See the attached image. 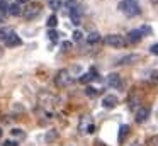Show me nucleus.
<instances>
[{
	"label": "nucleus",
	"mask_w": 158,
	"mask_h": 146,
	"mask_svg": "<svg viewBox=\"0 0 158 146\" xmlns=\"http://www.w3.org/2000/svg\"><path fill=\"white\" fill-rule=\"evenodd\" d=\"M119 9L123 10L127 17H134V15H138V14L141 12L139 5L136 3V0H123V2L119 3Z\"/></svg>",
	"instance_id": "obj_1"
},
{
	"label": "nucleus",
	"mask_w": 158,
	"mask_h": 146,
	"mask_svg": "<svg viewBox=\"0 0 158 146\" xmlns=\"http://www.w3.org/2000/svg\"><path fill=\"white\" fill-rule=\"evenodd\" d=\"M41 9L43 7L39 5V3H27V5H26V10L22 12V15H24L26 20H32L34 17H38L39 14H41Z\"/></svg>",
	"instance_id": "obj_2"
},
{
	"label": "nucleus",
	"mask_w": 158,
	"mask_h": 146,
	"mask_svg": "<svg viewBox=\"0 0 158 146\" xmlns=\"http://www.w3.org/2000/svg\"><path fill=\"white\" fill-rule=\"evenodd\" d=\"M104 43L107 46H112V48H124L126 46V39L119 34H109V36L104 37Z\"/></svg>",
	"instance_id": "obj_3"
},
{
	"label": "nucleus",
	"mask_w": 158,
	"mask_h": 146,
	"mask_svg": "<svg viewBox=\"0 0 158 146\" xmlns=\"http://www.w3.org/2000/svg\"><path fill=\"white\" fill-rule=\"evenodd\" d=\"M72 81L73 80H72V77H70V73L66 70H60L58 73H56V77H55V83H56V87H60V88L70 85Z\"/></svg>",
	"instance_id": "obj_4"
},
{
	"label": "nucleus",
	"mask_w": 158,
	"mask_h": 146,
	"mask_svg": "<svg viewBox=\"0 0 158 146\" xmlns=\"http://www.w3.org/2000/svg\"><path fill=\"white\" fill-rule=\"evenodd\" d=\"M107 85H109V87H114V88H121V85H123V81H121V77H119L117 73L107 75Z\"/></svg>",
	"instance_id": "obj_5"
},
{
	"label": "nucleus",
	"mask_w": 158,
	"mask_h": 146,
	"mask_svg": "<svg viewBox=\"0 0 158 146\" xmlns=\"http://www.w3.org/2000/svg\"><path fill=\"white\" fill-rule=\"evenodd\" d=\"M117 104H119V100H117L116 95H106V97L102 98V105L106 109H114Z\"/></svg>",
	"instance_id": "obj_6"
},
{
	"label": "nucleus",
	"mask_w": 158,
	"mask_h": 146,
	"mask_svg": "<svg viewBox=\"0 0 158 146\" xmlns=\"http://www.w3.org/2000/svg\"><path fill=\"white\" fill-rule=\"evenodd\" d=\"M150 117V109L148 107H139L136 112V122H144Z\"/></svg>",
	"instance_id": "obj_7"
},
{
	"label": "nucleus",
	"mask_w": 158,
	"mask_h": 146,
	"mask_svg": "<svg viewBox=\"0 0 158 146\" xmlns=\"http://www.w3.org/2000/svg\"><path fill=\"white\" fill-rule=\"evenodd\" d=\"M19 44H21V37L15 32H12L10 36L5 39V46H9V48H15V46H19Z\"/></svg>",
	"instance_id": "obj_8"
},
{
	"label": "nucleus",
	"mask_w": 158,
	"mask_h": 146,
	"mask_svg": "<svg viewBox=\"0 0 158 146\" xmlns=\"http://www.w3.org/2000/svg\"><path fill=\"white\" fill-rule=\"evenodd\" d=\"M141 37H143V34H141L139 29L129 31V34H127V41H129V43H133V44H134V43H139Z\"/></svg>",
	"instance_id": "obj_9"
},
{
	"label": "nucleus",
	"mask_w": 158,
	"mask_h": 146,
	"mask_svg": "<svg viewBox=\"0 0 158 146\" xmlns=\"http://www.w3.org/2000/svg\"><path fill=\"white\" fill-rule=\"evenodd\" d=\"M138 60H139V54H127V56L121 58L117 65H131V63H134V61H138Z\"/></svg>",
	"instance_id": "obj_10"
},
{
	"label": "nucleus",
	"mask_w": 158,
	"mask_h": 146,
	"mask_svg": "<svg viewBox=\"0 0 158 146\" xmlns=\"http://www.w3.org/2000/svg\"><path fill=\"white\" fill-rule=\"evenodd\" d=\"M94 78H97V71L95 70H90L89 73L82 75V77L78 78V81H80V83H89L90 80H94Z\"/></svg>",
	"instance_id": "obj_11"
},
{
	"label": "nucleus",
	"mask_w": 158,
	"mask_h": 146,
	"mask_svg": "<svg viewBox=\"0 0 158 146\" xmlns=\"http://www.w3.org/2000/svg\"><path fill=\"white\" fill-rule=\"evenodd\" d=\"M7 12L10 14V15L17 17V15H21V14H22V10H21V5H19V3H12V5H9Z\"/></svg>",
	"instance_id": "obj_12"
},
{
	"label": "nucleus",
	"mask_w": 158,
	"mask_h": 146,
	"mask_svg": "<svg viewBox=\"0 0 158 146\" xmlns=\"http://www.w3.org/2000/svg\"><path fill=\"white\" fill-rule=\"evenodd\" d=\"M87 41H89V44H95L100 41V34L99 32H90L89 36H87Z\"/></svg>",
	"instance_id": "obj_13"
},
{
	"label": "nucleus",
	"mask_w": 158,
	"mask_h": 146,
	"mask_svg": "<svg viewBox=\"0 0 158 146\" xmlns=\"http://www.w3.org/2000/svg\"><path fill=\"white\" fill-rule=\"evenodd\" d=\"M48 39L53 41V43H58V39H60L58 31H56V29H49V31H48Z\"/></svg>",
	"instance_id": "obj_14"
},
{
	"label": "nucleus",
	"mask_w": 158,
	"mask_h": 146,
	"mask_svg": "<svg viewBox=\"0 0 158 146\" xmlns=\"http://www.w3.org/2000/svg\"><path fill=\"white\" fill-rule=\"evenodd\" d=\"M56 26H58V17H56L55 14H51V15L48 17V27L49 29H55Z\"/></svg>",
	"instance_id": "obj_15"
},
{
	"label": "nucleus",
	"mask_w": 158,
	"mask_h": 146,
	"mask_svg": "<svg viewBox=\"0 0 158 146\" xmlns=\"http://www.w3.org/2000/svg\"><path fill=\"white\" fill-rule=\"evenodd\" d=\"M12 32H14V31H12L10 27H2V29H0V39H4V41H5Z\"/></svg>",
	"instance_id": "obj_16"
},
{
	"label": "nucleus",
	"mask_w": 158,
	"mask_h": 146,
	"mask_svg": "<svg viewBox=\"0 0 158 146\" xmlns=\"http://www.w3.org/2000/svg\"><path fill=\"white\" fill-rule=\"evenodd\" d=\"M127 132H129V126H121V129H119V141L121 143L124 141V138L127 136Z\"/></svg>",
	"instance_id": "obj_17"
},
{
	"label": "nucleus",
	"mask_w": 158,
	"mask_h": 146,
	"mask_svg": "<svg viewBox=\"0 0 158 146\" xmlns=\"http://www.w3.org/2000/svg\"><path fill=\"white\" fill-rule=\"evenodd\" d=\"M85 94H87V97H97V95L100 94V90H97V88H94V87H87Z\"/></svg>",
	"instance_id": "obj_18"
},
{
	"label": "nucleus",
	"mask_w": 158,
	"mask_h": 146,
	"mask_svg": "<svg viewBox=\"0 0 158 146\" xmlns=\"http://www.w3.org/2000/svg\"><path fill=\"white\" fill-rule=\"evenodd\" d=\"M60 7H61V0H49V9L58 10Z\"/></svg>",
	"instance_id": "obj_19"
},
{
	"label": "nucleus",
	"mask_w": 158,
	"mask_h": 146,
	"mask_svg": "<svg viewBox=\"0 0 158 146\" xmlns=\"http://www.w3.org/2000/svg\"><path fill=\"white\" fill-rule=\"evenodd\" d=\"M56 138H58V132L56 131H49L48 134H46V141H55Z\"/></svg>",
	"instance_id": "obj_20"
},
{
	"label": "nucleus",
	"mask_w": 158,
	"mask_h": 146,
	"mask_svg": "<svg viewBox=\"0 0 158 146\" xmlns=\"http://www.w3.org/2000/svg\"><path fill=\"white\" fill-rule=\"evenodd\" d=\"M148 146H158V134L151 136V138L148 139Z\"/></svg>",
	"instance_id": "obj_21"
},
{
	"label": "nucleus",
	"mask_w": 158,
	"mask_h": 146,
	"mask_svg": "<svg viewBox=\"0 0 158 146\" xmlns=\"http://www.w3.org/2000/svg\"><path fill=\"white\" fill-rule=\"evenodd\" d=\"M82 39H83L82 31H75V32H73V41H82Z\"/></svg>",
	"instance_id": "obj_22"
},
{
	"label": "nucleus",
	"mask_w": 158,
	"mask_h": 146,
	"mask_svg": "<svg viewBox=\"0 0 158 146\" xmlns=\"http://www.w3.org/2000/svg\"><path fill=\"white\" fill-rule=\"evenodd\" d=\"M5 10H9V5H7V2H5V0H0V12L4 14Z\"/></svg>",
	"instance_id": "obj_23"
},
{
	"label": "nucleus",
	"mask_w": 158,
	"mask_h": 146,
	"mask_svg": "<svg viewBox=\"0 0 158 146\" xmlns=\"http://www.w3.org/2000/svg\"><path fill=\"white\" fill-rule=\"evenodd\" d=\"M139 31H141V34H151V27H148V26H143Z\"/></svg>",
	"instance_id": "obj_24"
},
{
	"label": "nucleus",
	"mask_w": 158,
	"mask_h": 146,
	"mask_svg": "<svg viewBox=\"0 0 158 146\" xmlns=\"http://www.w3.org/2000/svg\"><path fill=\"white\" fill-rule=\"evenodd\" d=\"M61 46H63V49H65V51H70V49H72V43H70V41H65Z\"/></svg>",
	"instance_id": "obj_25"
},
{
	"label": "nucleus",
	"mask_w": 158,
	"mask_h": 146,
	"mask_svg": "<svg viewBox=\"0 0 158 146\" xmlns=\"http://www.w3.org/2000/svg\"><path fill=\"white\" fill-rule=\"evenodd\" d=\"M12 134H14V136H24V132H22V129H17V127H15V129H12Z\"/></svg>",
	"instance_id": "obj_26"
},
{
	"label": "nucleus",
	"mask_w": 158,
	"mask_h": 146,
	"mask_svg": "<svg viewBox=\"0 0 158 146\" xmlns=\"http://www.w3.org/2000/svg\"><path fill=\"white\" fill-rule=\"evenodd\" d=\"M150 51H151V54H156L158 56V44H153V46L150 48Z\"/></svg>",
	"instance_id": "obj_27"
},
{
	"label": "nucleus",
	"mask_w": 158,
	"mask_h": 146,
	"mask_svg": "<svg viewBox=\"0 0 158 146\" xmlns=\"http://www.w3.org/2000/svg\"><path fill=\"white\" fill-rule=\"evenodd\" d=\"M72 22L75 24V26H78L80 24V15H72Z\"/></svg>",
	"instance_id": "obj_28"
},
{
	"label": "nucleus",
	"mask_w": 158,
	"mask_h": 146,
	"mask_svg": "<svg viewBox=\"0 0 158 146\" xmlns=\"http://www.w3.org/2000/svg\"><path fill=\"white\" fill-rule=\"evenodd\" d=\"M87 132H90V134H92V132H95V126H94V124H89V127H87Z\"/></svg>",
	"instance_id": "obj_29"
},
{
	"label": "nucleus",
	"mask_w": 158,
	"mask_h": 146,
	"mask_svg": "<svg viewBox=\"0 0 158 146\" xmlns=\"http://www.w3.org/2000/svg\"><path fill=\"white\" fill-rule=\"evenodd\" d=\"M151 80L158 81V71H153V73H151Z\"/></svg>",
	"instance_id": "obj_30"
},
{
	"label": "nucleus",
	"mask_w": 158,
	"mask_h": 146,
	"mask_svg": "<svg viewBox=\"0 0 158 146\" xmlns=\"http://www.w3.org/2000/svg\"><path fill=\"white\" fill-rule=\"evenodd\" d=\"M4 146H17V143H15V141H5Z\"/></svg>",
	"instance_id": "obj_31"
},
{
	"label": "nucleus",
	"mask_w": 158,
	"mask_h": 146,
	"mask_svg": "<svg viewBox=\"0 0 158 146\" xmlns=\"http://www.w3.org/2000/svg\"><path fill=\"white\" fill-rule=\"evenodd\" d=\"M17 3H19V5H21V3H26V5H27L29 0H17Z\"/></svg>",
	"instance_id": "obj_32"
},
{
	"label": "nucleus",
	"mask_w": 158,
	"mask_h": 146,
	"mask_svg": "<svg viewBox=\"0 0 158 146\" xmlns=\"http://www.w3.org/2000/svg\"><path fill=\"white\" fill-rule=\"evenodd\" d=\"M2 22H4V14L0 12V24H2Z\"/></svg>",
	"instance_id": "obj_33"
},
{
	"label": "nucleus",
	"mask_w": 158,
	"mask_h": 146,
	"mask_svg": "<svg viewBox=\"0 0 158 146\" xmlns=\"http://www.w3.org/2000/svg\"><path fill=\"white\" fill-rule=\"evenodd\" d=\"M151 3H153V5H158V0H150Z\"/></svg>",
	"instance_id": "obj_34"
},
{
	"label": "nucleus",
	"mask_w": 158,
	"mask_h": 146,
	"mask_svg": "<svg viewBox=\"0 0 158 146\" xmlns=\"http://www.w3.org/2000/svg\"><path fill=\"white\" fill-rule=\"evenodd\" d=\"M0 138H2V127H0Z\"/></svg>",
	"instance_id": "obj_35"
}]
</instances>
